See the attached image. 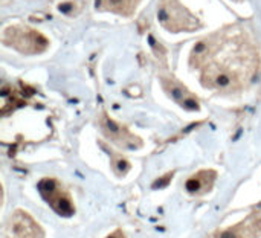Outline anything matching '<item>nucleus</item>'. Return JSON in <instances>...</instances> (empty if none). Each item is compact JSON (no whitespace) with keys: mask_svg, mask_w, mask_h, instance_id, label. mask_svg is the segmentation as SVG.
<instances>
[{"mask_svg":"<svg viewBox=\"0 0 261 238\" xmlns=\"http://www.w3.org/2000/svg\"><path fill=\"white\" fill-rule=\"evenodd\" d=\"M191 64L202 70L210 89L237 90L246 86L258 66L254 44L242 29H228L196 44Z\"/></svg>","mask_w":261,"mask_h":238,"instance_id":"obj_1","label":"nucleus"},{"mask_svg":"<svg viewBox=\"0 0 261 238\" xmlns=\"http://www.w3.org/2000/svg\"><path fill=\"white\" fill-rule=\"evenodd\" d=\"M159 20L171 32L193 31L199 28V20L179 0H162L159 8Z\"/></svg>","mask_w":261,"mask_h":238,"instance_id":"obj_2","label":"nucleus"},{"mask_svg":"<svg viewBox=\"0 0 261 238\" xmlns=\"http://www.w3.org/2000/svg\"><path fill=\"white\" fill-rule=\"evenodd\" d=\"M3 43L18 49L23 54H40L47 47V40L34 29L14 26L3 32Z\"/></svg>","mask_w":261,"mask_h":238,"instance_id":"obj_3","label":"nucleus"},{"mask_svg":"<svg viewBox=\"0 0 261 238\" xmlns=\"http://www.w3.org/2000/svg\"><path fill=\"white\" fill-rule=\"evenodd\" d=\"M38 191L57 214L70 217L75 213V206L72 203L70 196L55 179H43L38 183Z\"/></svg>","mask_w":261,"mask_h":238,"instance_id":"obj_4","label":"nucleus"},{"mask_svg":"<svg viewBox=\"0 0 261 238\" xmlns=\"http://www.w3.org/2000/svg\"><path fill=\"white\" fill-rule=\"evenodd\" d=\"M5 238H44V231L32 216L17 209L5 225Z\"/></svg>","mask_w":261,"mask_h":238,"instance_id":"obj_5","label":"nucleus"},{"mask_svg":"<svg viewBox=\"0 0 261 238\" xmlns=\"http://www.w3.org/2000/svg\"><path fill=\"white\" fill-rule=\"evenodd\" d=\"M261 235V214L251 216L245 222L220 232L217 238H258Z\"/></svg>","mask_w":261,"mask_h":238,"instance_id":"obj_6","label":"nucleus"},{"mask_svg":"<svg viewBox=\"0 0 261 238\" xmlns=\"http://www.w3.org/2000/svg\"><path fill=\"white\" fill-rule=\"evenodd\" d=\"M102 130L104 133L116 144L122 145V147H127V148H135V147H139L141 142L138 138L132 136L125 128H121L119 125H116L113 121H109L106 119V122L102 124Z\"/></svg>","mask_w":261,"mask_h":238,"instance_id":"obj_7","label":"nucleus"},{"mask_svg":"<svg viewBox=\"0 0 261 238\" xmlns=\"http://www.w3.org/2000/svg\"><path fill=\"white\" fill-rule=\"evenodd\" d=\"M214 179H216V173L205 170V171L194 174L191 179H188L185 188H187V191H190L193 194H203V193L211 190Z\"/></svg>","mask_w":261,"mask_h":238,"instance_id":"obj_8","label":"nucleus"},{"mask_svg":"<svg viewBox=\"0 0 261 238\" xmlns=\"http://www.w3.org/2000/svg\"><path fill=\"white\" fill-rule=\"evenodd\" d=\"M139 0H96V6L104 11L118 14H132Z\"/></svg>","mask_w":261,"mask_h":238,"instance_id":"obj_9","label":"nucleus"},{"mask_svg":"<svg viewBox=\"0 0 261 238\" xmlns=\"http://www.w3.org/2000/svg\"><path fill=\"white\" fill-rule=\"evenodd\" d=\"M168 84H170V89H168L170 93H171L182 105H185V107H188V109H193V110L197 109V101H194L193 96H191L185 89H182V87H180L179 84H176L173 80H171Z\"/></svg>","mask_w":261,"mask_h":238,"instance_id":"obj_10","label":"nucleus"},{"mask_svg":"<svg viewBox=\"0 0 261 238\" xmlns=\"http://www.w3.org/2000/svg\"><path fill=\"white\" fill-rule=\"evenodd\" d=\"M113 168L118 176H124L130 170V164L122 156H113Z\"/></svg>","mask_w":261,"mask_h":238,"instance_id":"obj_11","label":"nucleus"},{"mask_svg":"<svg viewBox=\"0 0 261 238\" xmlns=\"http://www.w3.org/2000/svg\"><path fill=\"white\" fill-rule=\"evenodd\" d=\"M171 177H173V174H167V177H165V180H162V182H156V183H154L153 187H154V188H158V187L161 188V187H164V185H165V183H167V182H168V180H170Z\"/></svg>","mask_w":261,"mask_h":238,"instance_id":"obj_12","label":"nucleus"},{"mask_svg":"<svg viewBox=\"0 0 261 238\" xmlns=\"http://www.w3.org/2000/svg\"><path fill=\"white\" fill-rule=\"evenodd\" d=\"M107 238H125V235H124V232H122V231H119V229H118V231H115L113 234H110Z\"/></svg>","mask_w":261,"mask_h":238,"instance_id":"obj_13","label":"nucleus"}]
</instances>
